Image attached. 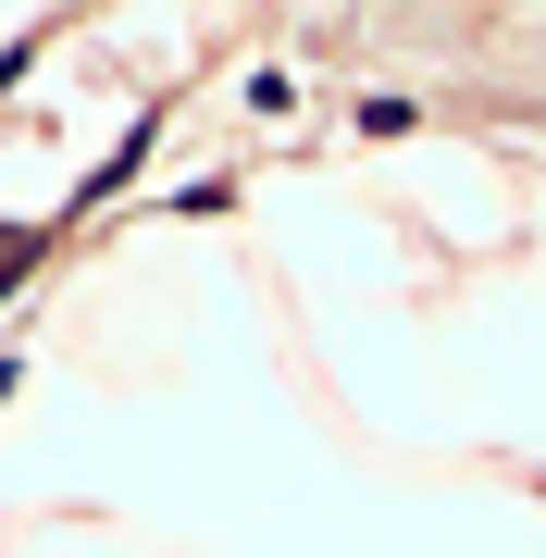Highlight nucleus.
<instances>
[{"instance_id": "1", "label": "nucleus", "mask_w": 546, "mask_h": 558, "mask_svg": "<svg viewBox=\"0 0 546 558\" xmlns=\"http://www.w3.org/2000/svg\"><path fill=\"white\" fill-rule=\"evenodd\" d=\"M25 248H38V236H0V286H13V274H25Z\"/></svg>"}]
</instances>
